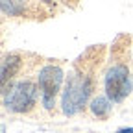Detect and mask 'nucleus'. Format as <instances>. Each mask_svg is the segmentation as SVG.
Wrapping results in <instances>:
<instances>
[{
    "instance_id": "obj_1",
    "label": "nucleus",
    "mask_w": 133,
    "mask_h": 133,
    "mask_svg": "<svg viewBox=\"0 0 133 133\" xmlns=\"http://www.w3.org/2000/svg\"><path fill=\"white\" fill-rule=\"evenodd\" d=\"M92 91L91 76L83 72H72L65 83V89L61 94V109L66 116H72L85 107L87 100Z\"/></svg>"
},
{
    "instance_id": "obj_2",
    "label": "nucleus",
    "mask_w": 133,
    "mask_h": 133,
    "mask_svg": "<svg viewBox=\"0 0 133 133\" xmlns=\"http://www.w3.org/2000/svg\"><path fill=\"white\" fill-rule=\"evenodd\" d=\"M4 94V107L11 113H28L37 102V85L28 79L9 85Z\"/></svg>"
},
{
    "instance_id": "obj_3",
    "label": "nucleus",
    "mask_w": 133,
    "mask_h": 133,
    "mask_svg": "<svg viewBox=\"0 0 133 133\" xmlns=\"http://www.w3.org/2000/svg\"><path fill=\"white\" fill-rule=\"evenodd\" d=\"M131 74L128 70V66L122 63L113 65L111 69L105 72L104 78V91L105 96L111 100L113 104H120L128 98V94L131 92Z\"/></svg>"
},
{
    "instance_id": "obj_4",
    "label": "nucleus",
    "mask_w": 133,
    "mask_h": 133,
    "mask_svg": "<svg viewBox=\"0 0 133 133\" xmlns=\"http://www.w3.org/2000/svg\"><path fill=\"white\" fill-rule=\"evenodd\" d=\"M63 78H65V72L57 65H46L39 70L37 83H39L41 102H43L44 109H52L56 105V96L61 91Z\"/></svg>"
},
{
    "instance_id": "obj_5",
    "label": "nucleus",
    "mask_w": 133,
    "mask_h": 133,
    "mask_svg": "<svg viewBox=\"0 0 133 133\" xmlns=\"http://www.w3.org/2000/svg\"><path fill=\"white\" fill-rule=\"evenodd\" d=\"M22 57L19 54H9L2 59V70H0V81H2V91L8 89V81L21 70Z\"/></svg>"
},
{
    "instance_id": "obj_6",
    "label": "nucleus",
    "mask_w": 133,
    "mask_h": 133,
    "mask_svg": "<svg viewBox=\"0 0 133 133\" xmlns=\"http://www.w3.org/2000/svg\"><path fill=\"white\" fill-rule=\"evenodd\" d=\"M111 104L113 102L107 96H96V98H92V102H91V111H92L94 116L105 120L109 116V113H111Z\"/></svg>"
},
{
    "instance_id": "obj_7",
    "label": "nucleus",
    "mask_w": 133,
    "mask_h": 133,
    "mask_svg": "<svg viewBox=\"0 0 133 133\" xmlns=\"http://www.w3.org/2000/svg\"><path fill=\"white\" fill-rule=\"evenodd\" d=\"M2 13L9 17H22L26 15V4L24 0H0Z\"/></svg>"
},
{
    "instance_id": "obj_8",
    "label": "nucleus",
    "mask_w": 133,
    "mask_h": 133,
    "mask_svg": "<svg viewBox=\"0 0 133 133\" xmlns=\"http://www.w3.org/2000/svg\"><path fill=\"white\" fill-rule=\"evenodd\" d=\"M37 2H43V4H46V6H56L54 0H37Z\"/></svg>"
},
{
    "instance_id": "obj_9",
    "label": "nucleus",
    "mask_w": 133,
    "mask_h": 133,
    "mask_svg": "<svg viewBox=\"0 0 133 133\" xmlns=\"http://www.w3.org/2000/svg\"><path fill=\"white\" fill-rule=\"evenodd\" d=\"M118 133H133V128H124V129H120Z\"/></svg>"
}]
</instances>
